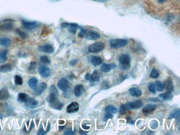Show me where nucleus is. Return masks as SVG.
Wrapping results in <instances>:
<instances>
[{"mask_svg":"<svg viewBox=\"0 0 180 135\" xmlns=\"http://www.w3.org/2000/svg\"><path fill=\"white\" fill-rule=\"evenodd\" d=\"M119 68L121 71H127L130 67V57L127 54H123L119 57Z\"/></svg>","mask_w":180,"mask_h":135,"instance_id":"1","label":"nucleus"},{"mask_svg":"<svg viewBox=\"0 0 180 135\" xmlns=\"http://www.w3.org/2000/svg\"><path fill=\"white\" fill-rule=\"evenodd\" d=\"M57 96L49 94L48 97L49 104L52 108L55 110H61L64 107V103L61 102L57 98Z\"/></svg>","mask_w":180,"mask_h":135,"instance_id":"2","label":"nucleus"},{"mask_svg":"<svg viewBox=\"0 0 180 135\" xmlns=\"http://www.w3.org/2000/svg\"><path fill=\"white\" fill-rule=\"evenodd\" d=\"M128 44V41L125 39H115L110 41V46L112 48L114 49H119V48H124Z\"/></svg>","mask_w":180,"mask_h":135,"instance_id":"3","label":"nucleus"},{"mask_svg":"<svg viewBox=\"0 0 180 135\" xmlns=\"http://www.w3.org/2000/svg\"><path fill=\"white\" fill-rule=\"evenodd\" d=\"M104 48H105L104 43L100 42H97L89 46L88 47V51L89 52L96 54L103 51Z\"/></svg>","mask_w":180,"mask_h":135,"instance_id":"4","label":"nucleus"},{"mask_svg":"<svg viewBox=\"0 0 180 135\" xmlns=\"http://www.w3.org/2000/svg\"><path fill=\"white\" fill-rule=\"evenodd\" d=\"M125 108L127 110H131V109H136L141 108L143 106V102L141 100H137L135 101H133L131 102H127L124 104Z\"/></svg>","mask_w":180,"mask_h":135,"instance_id":"5","label":"nucleus"},{"mask_svg":"<svg viewBox=\"0 0 180 135\" xmlns=\"http://www.w3.org/2000/svg\"><path fill=\"white\" fill-rule=\"evenodd\" d=\"M61 27L64 28H67L69 32L73 34H76L77 30L79 28L78 24L76 23H69L66 22L61 24Z\"/></svg>","mask_w":180,"mask_h":135,"instance_id":"6","label":"nucleus"},{"mask_svg":"<svg viewBox=\"0 0 180 135\" xmlns=\"http://www.w3.org/2000/svg\"><path fill=\"white\" fill-rule=\"evenodd\" d=\"M22 23L23 27L28 30H32L37 28L38 23L36 21H28L25 20H22Z\"/></svg>","mask_w":180,"mask_h":135,"instance_id":"7","label":"nucleus"},{"mask_svg":"<svg viewBox=\"0 0 180 135\" xmlns=\"http://www.w3.org/2000/svg\"><path fill=\"white\" fill-rule=\"evenodd\" d=\"M38 72L41 76L45 78H48L51 76L50 69L46 66H41L39 68Z\"/></svg>","mask_w":180,"mask_h":135,"instance_id":"8","label":"nucleus"},{"mask_svg":"<svg viewBox=\"0 0 180 135\" xmlns=\"http://www.w3.org/2000/svg\"><path fill=\"white\" fill-rule=\"evenodd\" d=\"M12 20H7L4 21L2 24L0 25V30L2 31L10 30L13 28Z\"/></svg>","mask_w":180,"mask_h":135,"instance_id":"9","label":"nucleus"},{"mask_svg":"<svg viewBox=\"0 0 180 135\" xmlns=\"http://www.w3.org/2000/svg\"><path fill=\"white\" fill-rule=\"evenodd\" d=\"M37 49L39 51L46 53V54H52L55 50L53 46L49 44H46L42 46H39L38 47Z\"/></svg>","mask_w":180,"mask_h":135,"instance_id":"10","label":"nucleus"},{"mask_svg":"<svg viewBox=\"0 0 180 135\" xmlns=\"http://www.w3.org/2000/svg\"><path fill=\"white\" fill-rule=\"evenodd\" d=\"M58 86L61 90L64 91L69 87V82L67 79L65 78H63L60 79L58 82Z\"/></svg>","mask_w":180,"mask_h":135,"instance_id":"11","label":"nucleus"},{"mask_svg":"<svg viewBox=\"0 0 180 135\" xmlns=\"http://www.w3.org/2000/svg\"><path fill=\"white\" fill-rule=\"evenodd\" d=\"M79 109V105L77 102H73L68 105L67 108V111L68 113L72 114L78 111Z\"/></svg>","mask_w":180,"mask_h":135,"instance_id":"12","label":"nucleus"},{"mask_svg":"<svg viewBox=\"0 0 180 135\" xmlns=\"http://www.w3.org/2000/svg\"><path fill=\"white\" fill-rule=\"evenodd\" d=\"M156 108V106L154 104L149 103L144 106L142 109V112L145 115H148V114L153 112L154 110H155Z\"/></svg>","mask_w":180,"mask_h":135,"instance_id":"13","label":"nucleus"},{"mask_svg":"<svg viewBox=\"0 0 180 135\" xmlns=\"http://www.w3.org/2000/svg\"><path fill=\"white\" fill-rule=\"evenodd\" d=\"M86 34L87 39L89 40H96L100 37V34L94 31H88Z\"/></svg>","mask_w":180,"mask_h":135,"instance_id":"14","label":"nucleus"},{"mask_svg":"<svg viewBox=\"0 0 180 135\" xmlns=\"http://www.w3.org/2000/svg\"><path fill=\"white\" fill-rule=\"evenodd\" d=\"M116 67V65L115 63H110V64L103 63L102 67H100V70L102 72L107 73L111 71V70L114 69Z\"/></svg>","mask_w":180,"mask_h":135,"instance_id":"15","label":"nucleus"},{"mask_svg":"<svg viewBox=\"0 0 180 135\" xmlns=\"http://www.w3.org/2000/svg\"><path fill=\"white\" fill-rule=\"evenodd\" d=\"M46 88H47V85L45 82L41 83L39 85V87H37L35 89L34 92V95L36 96H40L46 89Z\"/></svg>","mask_w":180,"mask_h":135,"instance_id":"16","label":"nucleus"},{"mask_svg":"<svg viewBox=\"0 0 180 135\" xmlns=\"http://www.w3.org/2000/svg\"><path fill=\"white\" fill-rule=\"evenodd\" d=\"M85 91L84 85H77L74 88V94L77 97L81 96Z\"/></svg>","mask_w":180,"mask_h":135,"instance_id":"17","label":"nucleus"},{"mask_svg":"<svg viewBox=\"0 0 180 135\" xmlns=\"http://www.w3.org/2000/svg\"><path fill=\"white\" fill-rule=\"evenodd\" d=\"M25 103L27 107L30 108H36L39 104V101L30 97L29 99Z\"/></svg>","mask_w":180,"mask_h":135,"instance_id":"18","label":"nucleus"},{"mask_svg":"<svg viewBox=\"0 0 180 135\" xmlns=\"http://www.w3.org/2000/svg\"><path fill=\"white\" fill-rule=\"evenodd\" d=\"M29 98L30 97L25 93H21L18 94V100L21 103H25Z\"/></svg>","mask_w":180,"mask_h":135,"instance_id":"19","label":"nucleus"},{"mask_svg":"<svg viewBox=\"0 0 180 135\" xmlns=\"http://www.w3.org/2000/svg\"><path fill=\"white\" fill-rule=\"evenodd\" d=\"M9 97V91L6 88L0 90V100H6Z\"/></svg>","mask_w":180,"mask_h":135,"instance_id":"20","label":"nucleus"},{"mask_svg":"<svg viewBox=\"0 0 180 135\" xmlns=\"http://www.w3.org/2000/svg\"><path fill=\"white\" fill-rule=\"evenodd\" d=\"M91 63L95 67L99 66L103 63V59L98 56H93L91 58Z\"/></svg>","mask_w":180,"mask_h":135,"instance_id":"21","label":"nucleus"},{"mask_svg":"<svg viewBox=\"0 0 180 135\" xmlns=\"http://www.w3.org/2000/svg\"><path fill=\"white\" fill-rule=\"evenodd\" d=\"M129 93L134 97H139L142 95V91L137 88L132 87L129 89Z\"/></svg>","mask_w":180,"mask_h":135,"instance_id":"22","label":"nucleus"},{"mask_svg":"<svg viewBox=\"0 0 180 135\" xmlns=\"http://www.w3.org/2000/svg\"><path fill=\"white\" fill-rule=\"evenodd\" d=\"M165 87H166L167 91L173 92L174 90V85H173V81L171 79L169 78L166 80Z\"/></svg>","mask_w":180,"mask_h":135,"instance_id":"23","label":"nucleus"},{"mask_svg":"<svg viewBox=\"0 0 180 135\" xmlns=\"http://www.w3.org/2000/svg\"><path fill=\"white\" fill-rule=\"evenodd\" d=\"M12 70V67L10 64H5L0 67V72L3 73L9 72Z\"/></svg>","mask_w":180,"mask_h":135,"instance_id":"24","label":"nucleus"},{"mask_svg":"<svg viewBox=\"0 0 180 135\" xmlns=\"http://www.w3.org/2000/svg\"><path fill=\"white\" fill-rule=\"evenodd\" d=\"M106 113L114 114L117 113L118 111L117 109L113 105H108L105 109Z\"/></svg>","mask_w":180,"mask_h":135,"instance_id":"25","label":"nucleus"},{"mask_svg":"<svg viewBox=\"0 0 180 135\" xmlns=\"http://www.w3.org/2000/svg\"><path fill=\"white\" fill-rule=\"evenodd\" d=\"M159 97L162 98L164 100H170L173 98V95L172 94V92L167 91L166 93L159 94Z\"/></svg>","mask_w":180,"mask_h":135,"instance_id":"26","label":"nucleus"},{"mask_svg":"<svg viewBox=\"0 0 180 135\" xmlns=\"http://www.w3.org/2000/svg\"><path fill=\"white\" fill-rule=\"evenodd\" d=\"M11 43V40L9 37H0V45L2 46H9Z\"/></svg>","mask_w":180,"mask_h":135,"instance_id":"27","label":"nucleus"},{"mask_svg":"<svg viewBox=\"0 0 180 135\" xmlns=\"http://www.w3.org/2000/svg\"><path fill=\"white\" fill-rule=\"evenodd\" d=\"M37 82H38V81H37V79L35 77L31 78L28 81L29 87L32 89H36L37 86Z\"/></svg>","mask_w":180,"mask_h":135,"instance_id":"28","label":"nucleus"},{"mask_svg":"<svg viewBox=\"0 0 180 135\" xmlns=\"http://www.w3.org/2000/svg\"><path fill=\"white\" fill-rule=\"evenodd\" d=\"M8 50H4L0 51V63H4L7 59Z\"/></svg>","mask_w":180,"mask_h":135,"instance_id":"29","label":"nucleus"},{"mask_svg":"<svg viewBox=\"0 0 180 135\" xmlns=\"http://www.w3.org/2000/svg\"><path fill=\"white\" fill-rule=\"evenodd\" d=\"M154 85H155V89L160 92H162L165 89V85L160 81H156L155 82Z\"/></svg>","mask_w":180,"mask_h":135,"instance_id":"30","label":"nucleus"},{"mask_svg":"<svg viewBox=\"0 0 180 135\" xmlns=\"http://www.w3.org/2000/svg\"><path fill=\"white\" fill-rule=\"evenodd\" d=\"M91 81L90 82H98L100 79V76L98 75V71L94 70L92 75H91Z\"/></svg>","mask_w":180,"mask_h":135,"instance_id":"31","label":"nucleus"},{"mask_svg":"<svg viewBox=\"0 0 180 135\" xmlns=\"http://www.w3.org/2000/svg\"><path fill=\"white\" fill-rule=\"evenodd\" d=\"M40 62L41 63H42V64H50V63H51V61H50V59L47 56L43 55V56H41L40 57Z\"/></svg>","mask_w":180,"mask_h":135,"instance_id":"32","label":"nucleus"},{"mask_svg":"<svg viewBox=\"0 0 180 135\" xmlns=\"http://www.w3.org/2000/svg\"><path fill=\"white\" fill-rule=\"evenodd\" d=\"M16 33L18 34V36H19L22 39H25L27 38V34L25 32H24L23 31L21 30L20 28H17L15 30Z\"/></svg>","mask_w":180,"mask_h":135,"instance_id":"33","label":"nucleus"},{"mask_svg":"<svg viewBox=\"0 0 180 135\" xmlns=\"http://www.w3.org/2000/svg\"><path fill=\"white\" fill-rule=\"evenodd\" d=\"M15 84L16 85H21L23 84V79L19 75H16L15 77Z\"/></svg>","mask_w":180,"mask_h":135,"instance_id":"34","label":"nucleus"},{"mask_svg":"<svg viewBox=\"0 0 180 135\" xmlns=\"http://www.w3.org/2000/svg\"><path fill=\"white\" fill-rule=\"evenodd\" d=\"M49 93L51 94H54V95L57 96L58 95V90L55 85H52L50 87Z\"/></svg>","mask_w":180,"mask_h":135,"instance_id":"35","label":"nucleus"},{"mask_svg":"<svg viewBox=\"0 0 180 135\" xmlns=\"http://www.w3.org/2000/svg\"><path fill=\"white\" fill-rule=\"evenodd\" d=\"M160 76L159 71L155 69H153L151 71V73L150 74V77L152 78H157Z\"/></svg>","mask_w":180,"mask_h":135,"instance_id":"36","label":"nucleus"},{"mask_svg":"<svg viewBox=\"0 0 180 135\" xmlns=\"http://www.w3.org/2000/svg\"><path fill=\"white\" fill-rule=\"evenodd\" d=\"M180 114V110H179V109H177L176 111H175L174 112L172 113V114L169 115V118L170 119H173V118L177 119V118H179Z\"/></svg>","mask_w":180,"mask_h":135,"instance_id":"37","label":"nucleus"},{"mask_svg":"<svg viewBox=\"0 0 180 135\" xmlns=\"http://www.w3.org/2000/svg\"><path fill=\"white\" fill-rule=\"evenodd\" d=\"M150 126L152 129L156 130L159 127V123L156 120H153L150 123Z\"/></svg>","mask_w":180,"mask_h":135,"instance_id":"38","label":"nucleus"},{"mask_svg":"<svg viewBox=\"0 0 180 135\" xmlns=\"http://www.w3.org/2000/svg\"><path fill=\"white\" fill-rule=\"evenodd\" d=\"M36 67H37V63L36 62H30V66H29V71L31 72H34L36 71Z\"/></svg>","mask_w":180,"mask_h":135,"instance_id":"39","label":"nucleus"},{"mask_svg":"<svg viewBox=\"0 0 180 135\" xmlns=\"http://www.w3.org/2000/svg\"><path fill=\"white\" fill-rule=\"evenodd\" d=\"M148 90L153 94H156V89L154 83H150L148 85Z\"/></svg>","mask_w":180,"mask_h":135,"instance_id":"40","label":"nucleus"},{"mask_svg":"<svg viewBox=\"0 0 180 135\" xmlns=\"http://www.w3.org/2000/svg\"><path fill=\"white\" fill-rule=\"evenodd\" d=\"M76 133V130L75 129L73 130L72 128H69L66 130L64 132V134L65 135H75Z\"/></svg>","mask_w":180,"mask_h":135,"instance_id":"41","label":"nucleus"},{"mask_svg":"<svg viewBox=\"0 0 180 135\" xmlns=\"http://www.w3.org/2000/svg\"><path fill=\"white\" fill-rule=\"evenodd\" d=\"M71 94H72V90L69 87L68 88V89L64 91V95L66 98H69L71 96Z\"/></svg>","mask_w":180,"mask_h":135,"instance_id":"42","label":"nucleus"},{"mask_svg":"<svg viewBox=\"0 0 180 135\" xmlns=\"http://www.w3.org/2000/svg\"><path fill=\"white\" fill-rule=\"evenodd\" d=\"M112 118H113V115L112 114L106 113L103 117V120L107 121V120H108V119H112Z\"/></svg>","mask_w":180,"mask_h":135,"instance_id":"43","label":"nucleus"},{"mask_svg":"<svg viewBox=\"0 0 180 135\" xmlns=\"http://www.w3.org/2000/svg\"><path fill=\"white\" fill-rule=\"evenodd\" d=\"M48 132V131L45 130L44 128H43V127L42 126V125H41L40 127L39 130L37 132V134L39 135H43L46 134Z\"/></svg>","mask_w":180,"mask_h":135,"instance_id":"44","label":"nucleus"},{"mask_svg":"<svg viewBox=\"0 0 180 135\" xmlns=\"http://www.w3.org/2000/svg\"><path fill=\"white\" fill-rule=\"evenodd\" d=\"M86 34V31L85 30H84V28H80V32L79 33L78 37H79L82 38V37H84Z\"/></svg>","mask_w":180,"mask_h":135,"instance_id":"45","label":"nucleus"},{"mask_svg":"<svg viewBox=\"0 0 180 135\" xmlns=\"http://www.w3.org/2000/svg\"><path fill=\"white\" fill-rule=\"evenodd\" d=\"M127 110L125 108V106H124V105H121V106L120 107V112L121 114H124L125 113L126 111Z\"/></svg>","mask_w":180,"mask_h":135,"instance_id":"46","label":"nucleus"},{"mask_svg":"<svg viewBox=\"0 0 180 135\" xmlns=\"http://www.w3.org/2000/svg\"><path fill=\"white\" fill-rule=\"evenodd\" d=\"M102 86L103 89L105 88V89H106L109 88V84L108 83V82L106 81H103V84H102Z\"/></svg>","mask_w":180,"mask_h":135,"instance_id":"47","label":"nucleus"},{"mask_svg":"<svg viewBox=\"0 0 180 135\" xmlns=\"http://www.w3.org/2000/svg\"><path fill=\"white\" fill-rule=\"evenodd\" d=\"M148 100L150 101H152V102H161L160 100H159L157 98H150Z\"/></svg>","mask_w":180,"mask_h":135,"instance_id":"48","label":"nucleus"},{"mask_svg":"<svg viewBox=\"0 0 180 135\" xmlns=\"http://www.w3.org/2000/svg\"><path fill=\"white\" fill-rule=\"evenodd\" d=\"M85 78L86 80H88V81H91V75L89 73H87L85 76Z\"/></svg>","mask_w":180,"mask_h":135,"instance_id":"49","label":"nucleus"},{"mask_svg":"<svg viewBox=\"0 0 180 135\" xmlns=\"http://www.w3.org/2000/svg\"><path fill=\"white\" fill-rule=\"evenodd\" d=\"M77 62H78V60H76V59H74V60H72L70 61V64H71V65L72 66H75V64H77Z\"/></svg>","mask_w":180,"mask_h":135,"instance_id":"50","label":"nucleus"},{"mask_svg":"<svg viewBox=\"0 0 180 135\" xmlns=\"http://www.w3.org/2000/svg\"><path fill=\"white\" fill-rule=\"evenodd\" d=\"M82 127L84 129L86 130H88L90 128V127L88 126L87 124H82Z\"/></svg>","mask_w":180,"mask_h":135,"instance_id":"51","label":"nucleus"},{"mask_svg":"<svg viewBox=\"0 0 180 135\" xmlns=\"http://www.w3.org/2000/svg\"><path fill=\"white\" fill-rule=\"evenodd\" d=\"M93 1L96 2H100V3H105L109 1V0H93Z\"/></svg>","mask_w":180,"mask_h":135,"instance_id":"52","label":"nucleus"},{"mask_svg":"<svg viewBox=\"0 0 180 135\" xmlns=\"http://www.w3.org/2000/svg\"><path fill=\"white\" fill-rule=\"evenodd\" d=\"M79 133H80V135H86V134L88 133V132H84V131H82V130L80 129V131H79Z\"/></svg>","mask_w":180,"mask_h":135,"instance_id":"53","label":"nucleus"},{"mask_svg":"<svg viewBox=\"0 0 180 135\" xmlns=\"http://www.w3.org/2000/svg\"><path fill=\"white\" fill-rule=\"evenodd\" d=\"M166 1V0H157V1H158L159 3H163L165 2Z\"/></svg>","mask_w":180,"mask_h":135,"instance_id":"54","label":"nucleus"},{"mask_svg":"<svg viewBox=\"0 0 180 135\" xmlns=\"http://www.w3.org/2000/svg\"><path fill=\"white\" fill-rule=\"evenodd\" d=\"M64 120H60V121H59V124H64Z\"/></svg>","mask_w":180,"mask_h":135,"instance_id":"55","label":"nucleus"},{"mask_svg":"<svg viewBox=\"0 0 180 135\" xmlns=\"http://www.w3.org/2000/svg\"><path fill=\"white\" fill-rule=\"evenodd\" d=\"M64 128V126H60L59 127V129L61 130H63Z\"/></svg>","mask_w":180,"mask_h":135,"instance_id":"56","label":"nucleus"},{"mask_svg":"<svg viewBox=\"0 0 180 135\" xmlns=\"http://www.w3.org/2000/svg\"><path fill=\"white\" fill-rule=\"evenodd\" d=\"M3 115L2 114H0V119H3Z\"/></svg>","mask_w":180,"mask_h":135,"instance_id":"57","label":"nucleus"},{"mask_svg":"<svg viewBox=\"0 0 180 135\" xmlns=\"http://www.w3.org/2000/svg\"><path fill=\"white\" fill-rule=\"evenodd\" d=\"M50 1H59V0H50Z\"/></svg>","mask_w":180,"mask_h":135,"instance_id":"58","label":"nucleus"},{"mask_svg":"<svg viewBox=\"0 0 180 135\" xmlns=\"http://www.w3.org/2000/svg\"><path fill=\"white\" fill-rule=\"evenodd\" d=\"M1 130V125H0V130Z\"/></svg>","mask_w":180,"mask_h":135,"instance_id":"59","label":"nucleus"}]
</instances>
